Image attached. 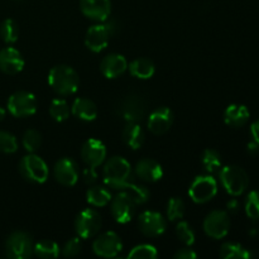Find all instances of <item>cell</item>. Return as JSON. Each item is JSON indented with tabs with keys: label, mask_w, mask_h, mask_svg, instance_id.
<instances>
[{
	"label": "cell",
	"mask_w": 259,
	"mask_h": 259,
	"mask_svg": "<svg viewBox=\"0 0 259 259\" xmlns=\"http://www.w3.org/2000/svg\"><path fill=\"white\" fill-rule=\"evenodd\" d=\"M48 83L61 96L73 95L80 85L78 73L67 65H57L48 73Z\"/></svg>",
	"instance_id": "cell-1"
},
{
	"label": "cell",
	"mask_w": 259,
	"mask_h": 259,
	"mask_svg": "<svg viewBox=\"0 0 259 259\" xmlns=\"http://www.w3.org/2000/svg\"><path fill=\"white\" fill-rule=\"evenodd\" d=\"M104 182L111 189H118L121 184L129 181L132 176V166L120 156L111 157L104 164Z\"/></svg>",
	"instance_id": "cell-2"
},
{
	"label": "cell",
	"mask_w": 259,
	"mask_h": 259,
	"mask_svg": "<svg viewBox=\"0 0 259 259\" xmlns=\"http://www.w3.org/2000/svg\"><path fill=\"white\" fill-rule=\"evenodd\" d=\"M218 175L225 191L232 196H239L249 186V176L238 166L222 167Z\"/></svg>",
	"instance_id": "cell-3"
},
{
	"label": "cell",
	"mask_w": 259,
	"mask_h": 259,
	"mask_svg": "<svg viewBox=\"0 0 259 259\" xmlns=\"http://www.w3.org/2000/svg\"><path fill=\"white\" fill-rule=\"evenodd\" d=\"M19 172L23 179L33 184H43L47 181L50 169L47 163L37 154H27L19 162Z\"/></svg>",
	"instance_id": "cell-4"
},
{
	"label": "cell",
	"mask_w": 259,
	"mask_h": 259,
	"mask_svg": "<svg viewBox=\"0 0 259 259\" xmlns=\"http://www.w3.org/2000/svg\"><path fill=\"white\" fill-rule=\"evenodd\" d=\"M33 239L28 233L14 232L5 242V253L12 259H27L33 254Z\"/></svg>",
	"instance_id": "cell-5"
},
{
	"label": "cell",
	"mask_w": 259,
	"mask_h": 259,
	"mask_svg": "<svg viewBox=\"0 0 259 259\" xmlns=\"http://www.w3.org/2000/svg\"><path fill=\"white\" fill-rule=\"evenodd\" d=\"M218 194V182L211 175L197 176L191 182L189 195L196 204H205L215 197Z\"/></svg>",
	"instance_id": "cell-6"
},
{
	"label": "cell",
	"mask_w": 259,
	"mask_h": 259,
	"mask_svg": "<svg viewBox=\"0 0 259 259\" xmlns=\"http://www.w3.org/2000/svg\"><path fill=\"white\" fill-rule=\"evenodd\" d=\"M37 98L28 91H17L8 100V110L17 118L30 116L37 111Z\"/></svg>",
	"instance_id": "cell-7"
},
{
	"label": "cell",
	"mask_w": 259,
	"mask_h": 259,
	"mask_svg": "<svg viewBox=\"0 0 259 259\" xmlns=\"http://www.w3.org/2000/svg\"><path fill=\"white\" fill-rule=\"evenodd\" d=\"M101 228V217L96 210L83 209L76 217L75 230L81 239L95 237Z\"/></svg>",
	"instance_id": "cell-8"
},
{
	"label": "cell",
	"mask_w": 259,
	"mask_h": 259,
	"mask_svg": "<svg viewBox=\"0 0 259 259\" xmlns=\"http://www.w3.org/2000/svg\"><path fill=\"white\" fill-rule=\"evenodd\" d=\"M93 250L99 257L114 258L123 250V242L115 232H105L94 240Z\"/></svg>",
	"instance_id": "cell-9"
},
{
	"label": "cell",
	"mask_w": 259,
	"mask_h": 259,
	"mask_svg": "<svg viewBox=\"0 0 259 259\" xmlns=\"http://www.w3.org/2000/svg\"><path fill=\"white\" fill-rule=\"evenodd\" d=\"M230 229V219L228 212L214 210L204 220V230L212 239H222L227 237Z\"/></svg>",
	"instance_id": "cell-10"
},
{
	"label": "cell",
	"mask_w": 259,
	"mask_h": 259,
	"mask_svg": "<svg viewBox=\"0 0 259 259\" xmlns=\"http://www.w3.org/2000/svg\"><path fill=\"white\" fill-rule=\"evenodd\" d=\"M136 202L128 194L120 191L114 199H111V215L116 223L126 224L133 219L134 214H136Z\"/></svg>",
	"instance_id": "cell-11"
},
{
	"label": "cell",
	"mask_w": 259,
	"mask_h": 259,
	"mask_svg": "<svg viewBox=\"0 0 259 259\" xmlns=\"http://www.w3.org/2000/svg\"><path fill=\"white\" fill-rule=\"evenodd\" d=\"M138 225L142 234L149 238H154L163 234L164 230H166L167 223L162 214L147 210V211H143L139 215Z\"/></svg>",
	"instance_id": "cell-12"
},
{
	"label": "cell",
	"mask_w": 259,
	"mask_h": 259,
	"mask_svg": "<svg viewBox=\"0 0 259 259\" xmlns=\"http://www.w3.org/2000/svg\"><path fill=\"white\" fill-rule=\"evenodd\" d=\"M53 172H55V179L63 186H73L78 181L77 162L68 157L56 162Z\"/></svg>",
	"instance_id": "cell-13"
},
{
	"label": "cell",
	"mask_w": 259,
	"mask_h": 259,
	"mask_svg": "<svg viewBox=\"0 0 259 259\" xmlns=\"http://www.w3.org/2000/svg\"><path fill=\"white\" fill-rule=\"evenodd\" d=\"M80 9L86 18L95 22H105L111 13L110 0H80Z\"/></svg>",
	"instance_id": "cell-14"
},
{
	"label": "cell",
	"mask_w": 259,
	"mask_h": 259,
	"mask_svg": "<svg viewBox=\"0 0 259 259\" xmlns=\"http://www.w3.org/2000/svg\"><path fill=\"white\" fill-rule=\"evenodd\" d=\"M174 113L167 106H161L157 108L151 113L148 118V129L156 136H161V134L167 133L169 128L174 124Z\"/></svg>",
	"instance_id": "cell-15"
},
{
	"label": "cell",
	"mask_w": 259,
	"mask_h": 259,
	"mask_svg": "<svg viewBox=\"0 0 259 259\" xmlns=\"http://www.w3.org/2000/svg\"><path fill=\"white\" fill-rule=\"evenodd\" d=\"M81 158L88 166L98 167L105 161L106 148L99 139H88L81 148Z\"/></svg>",
	"instance_id": "cell-16"
},
{
	"label": "cell",
	"mask_w": 259,
	"mask_h": 259,
	"mask_svg": "<svg viewBox=\"0 0 259 259\" xmlns=\"http://www.w3.org/2000/svg\"><path fill=\"white\" fill-rule=\"evenodd\" d=\"M24 67L22 53L14 47L3 48L0 51V71L7 75H17Z\"/></svg>",
	"instance_id": "cell-17"
},
{
	"label": "cell",
	"mask_w": 259,
	"mask_h": 259,
	"mask_svg": "<svg viewBox=\"0 0 259 259\" xmlns=\"http://www.w3.org/2000/svg\"><path fill=\"white\" fill-rule=\"evenodd\" d=\"M128 70V62L123 55L109 53L101 60L100 71L106 78H116Z\"/></svg>",
	"instance_id": "cell-18"
},
{
	"label": "cell",
	"mask_w": 259,
	"mask_h": 259,
	"mask_svg": "<svg viewBox=\"0 0 259 259\" xmlns=\"http://www.w3.org/2000/svg\"><path fill=\"white\" fill-rule=\"evenodd\" d=\"M146 101L137 94H131L121 104V114L126 121H139L146 114Z\"/></svg>",
	"instance_id": "cell-19"
},
{
	"label": "cell",
	"mask_w": 259,
	"mask_h": 259,
	"mask_svg": "<svg viewBox=\"0 0 259 259\" xmlns=\"http://www.w3.org/2000/svg\"><path fill=\"white\" fill-rule=\"evenodd\" d=\"M109 34L108 29L104 24H95L91 25L88 29L85 35V45L93 52L99 53L106 48L109 43Z\"/></svg>",
	"instance_id": "cell-20"
},
{
	"label": "cell",
	"mask_w": 259,
	"mask_h": 259,
	"mask_svg": "<svg viewBox=\"0 0 259 259\" xmlns=\"http://www.w3.org/2000/svg\"><path fill=\"white\" fill-rule=\"evenodd\" d=\"M136 175L146 182H157L163 176V168L157 161L152 158H143L137 163Z\"/></svg>",
	"instance_id": "cell-21"
},
{
	"label": "cell",
	"mask_w": 259,
	"mask_h": 259,
	"mask_svg": "<svg viewBox=\"0 0 259 259\" xmlns=\"http://www.w3.org/2000/svg\"><path fill=\"white\" fill-rule=\"evenodd\" d=\"M71 114L80 120L93 121L98 116V106L90 99L77 98L71 106Z\"/></svg>",
	"instance_id": "cell-22"
},
{
	"label": "cell",
	"mask_w": 259,
	"mask_h": 259,
	"mask_svg": "<svg viewBox=\"0 0 259 259\" xmlns=\"http://www.w3.org/2000/svg\"><path fill=\"white\" fill-rule=\"evenodd\" d=\"M250 113L248 108L242 104H232L224 113V121L233 128H240L249 120Z\"/></svg>",
	"instance_id": "cell-23"
},
{
	"label": "cell",
	"mask_w": 259,
	"mask_h": 259,
	"mask_svg": "<svg viewBox=\"0 0 259 259\" xmlns=\"http://www.w3.org/2000/svg\"><path fill=\"white\" fill-rule=\"evenodd\" d=\"M123 141L129 148L132 149H139L144 143V139H146V134H144L143 129L136 121H128L126 125L124 126L123 133Z\"/></svg>",
	"instance_id": "cell-24"
},
{
	"label": "cell",
	"mask_w": 259,
	"mask_h": 259,
	"mask_svg": "<svg viewBox=\"0 0 259 259\" xmlns=\"http://www.w3.org/2000/svg\"><path fill=\"white\" fill-rule=\"evenodd\" d=\"M128 68L132 76H134L137 78H141V80H148L156 72L154 63L149 58L146 57H139L132 61L129 63Z\"/></svg>",
	"instance_id": "cell-25"
},
{
	"label": "cell",
	"mask_w": 259,
	"mask_h": 259,
	"mask_svg": "<svg viewBox=\"0 0 259 259\" xmlns=\"http://www.w3.org/2000/svg\"><path fill=\"white\" fill-rule=\"evenodd\" d=\"M116 190H120V191H124L125 194H128L137 205L144 204L151 197V192H149V190L146 186H143V185H137L131 181H125Z\"/></svg>",
	"instance_id": "cell-26"
},
{
	"label": "cell",
	"mask_w": 259,
	"mask_h": 259,
	"mask_svg": "<svg viewBox=\"0 0 259 259\" xmlns=\"http://www.w3.org/2000/svg\"><path fill=\"white\" fill-rule=\"evenodd\" d=\"M86 200L93 206L103 207L111 201V194L106 187L93 186L86 192Z\"/></svg>",
	"instance_id": "cell-27"
},
{
	"label": "cell",
	"mask_w": 259,
	"mask_h": 259,
	"mask_svg": "<svg viewBox=\"0 0 259 259\" xmlns=\"http://www.w3.org/2000/svg\"><path fill=\"white\" fill-rule=\"evenodd\" d=\"M202 166H204L205 172L207 175H215L219 174V171L222 169V156L218 151L215 149H205L204 153H202Z\"/></svg>",
	"instance_id": "cell-28"
},
{
	"label": "cell",
	"mask_w": 259,
	"mask_h": 259,
	"mask_svg": "<svg viewBox=\"0 0 259 259\" xmlns=\"http://www.w3.org/2000/svg\"><path fill=\"white\" fill-rule=\"evenodd\" d=\"M33 253H34L38 258H57L58 255H60V247H58L57 243L53 242V240L45 239L38 242L37 244L33 247Z\"/></svg>",
	"instance_id": "cell-29"
},
{
	"label": "cell",
	"mask_w": 259,
	"mask_h": 259,
	"mask_svg": "<svg viewBox=\"0 0 259 259\" xmlns=\"http://www.w3.org/2000/svg\"><path fill=\"white\" fill-rule=\"evenodd\" d=\"M220 257L223 259H249L252 253L238 243H225L220 249Z\"/></svg>",
	"instance_id": "cell-30"
},
{
	"label": "cell",
	"mask_w": 259,
	"mask_h": 259,
	"mask_svg": "<svg viewBox=\"0 0 259 259\" xmlns=\"http://www.w3.org/2000/svg\"><path fill=\"white\" fill-rule=\"evenodd\" d=\"M50 115L55 121L62 123L71 115V108L63 99H53L50 105Z\"/></svg>",
	"instance_id": "cell-31"
},
{
	"label": "cell",
	"mask_w": 259,
	"mask_h": 259,
	"mask_svg": "<svg viewBox=\"0 0 259 259\" xmlns=\"http://www.w3.org/2000/svg\"><path fill=\"white\" fill-rule=\"evenodd\" d=\"M0 37L8 45H12L18 40L19 37V28L13 19H5L0 24Z\"/></svg>",
	"instance_id": "cell-32"
},
{
	"label": "cell",
	"mask_w": 259,
	"mask_h": 259,
	"mask_svg": "<svg viewBox=\"0 0 259 259\" xmlns=\"http://www.w3.org/2000/svg\"><path fill=\"white\" fill-rule=\"evenodd\" d=\"M23 146L29 153H34L42 146V136L35 129H28L23 134Z\"/></svg>",
	"instance_id": "cell-33"
},
{
	"label": "cell",
	"mask_w": 259,
	"mask_h": 259,
	"mask_svg": "<svg viewBox=\"0 0 259 259\" xmlns=\"http://www.w3.org/2000/svg\"><path fill=\"white\" fill-rule=\"evenodd\" d=\"M185 215V202L180 197H171L167 204V219L176 222L182 219Z\"/></svg>",
	"instance_id": "cell-34"
},
{
	"label": "cell",
	"mask_w": 259,
	"mask_h": 259,
	"mask_svg": "<svg viewBox=\"0 0 259 259\" xmlns=\"http://www.w3.org/2000/svg\"><path fill=\"white\" fill-rule=\"evenodd\" d=\"M158 257L156 247L151 244H139L134 247L128 254L131 259H154Z\"/></svg>",
	"instance_id": "cell-35"
},
{
	"label": "cell",
	"mask_w": 259,
	"mask_h": 259,
	"mask_svg": "<svg viewBox=\"0 0 259 259\" xmlns=\"http://www.w3.org/2000/svg\"><path fill=\"white\" fill-rule=\"evenodd\" d=\"M176 234L177 238L184 243L185 245L190 247L195 243V232L194 229L191 228V225L189 224L187 222H179L176 225Z\"/></svg>",
	"instance_id": "cell-36"
},
{
	"label": "cell",
	"mask_w": 259,
	"mask_h": 259,
	"mask_svg": "<svg viewBox=\"0 0 259 259\" xmlns=\"http://www.w3.org/2000/svg\"><path fill=\"white\" fill-rule=\"evenodd\" d=\"M245 212L248 218L259 220V191H250L245 200Z\"/></svg>",
	"instance_id": "cell-37"
},
{
	"label": "cell",
	"mask_w": 259,
	"mask_h": 259,
	"mask_svg": "<svg viewBox=\"0 0 259 259\" xmlns=\"http://www.w3.org/2000/svg\"><path fill=\"white\" fill-rule=\"evenodd\" d=\"M18 151L17 138L9 132L0 131V152L3 153H14Z\"/></svg>",
	"instance_id": "cell-38"
},
{
	"label": "cell",
	"mask_w": 259,
	"mask_h": 259,
	"mask_svg": "<svg viewBox=\"0 0 259 259\" xmlns=\"http://www.w3.org/2000/svg\"><path fill=\"white\" fill-rule=\"evenodd\" d=\"M81 247H82V244H81L80 237L72 238L65 244L62 249V254L65 257H75L81 252Z\"/></svg>",
	"instance_id": "cell-39"
},
{
	"label": "cell",
	"mask_w": 259,
	"mask_h": 259,
	"mask_svg": "<svg viewBox=\"0 0 259 259\" xmlns=\"http://www.w3.org/2000/svg\"><path fill=\"white\" fill-rule=\"evenodd\" d=\"M196 257V253L190 248H182L175 253V259H195Z\"/></svg>",
	"instance_id": "cell-40"
},
{
	"label": "cell",
	"mask_w": 259,
	"mask_h": 259,
	"mask_svg": "<svg viewBox=\"0 0 259 259\" xmlns=\"http://www.w3.org/2000/svg\"><path fill=\"white\" fill-rule=\"evenodd\" d=\"M105 28L108 29L109 34H110V37H113V35H115L116 33L119 32V29H120V27H119V22L116 19H110V18H108V19L105 20Z\"/></svg>",
	"instance_id": "cell-41"
},
{
	"label": "cell",
	"mask_w": 259,
	"mask_h": 259,
	"mask_svg": "<svg viewBox=\"0 0 259 259\" xmlns=\"http://www.w3.org/2000/svg\"><path fill=\"white\" fill-rule=\"evenodd\" d=\"M83 179H85L86 184H93V182H95L96 179H98V174H96L95 171V167L89 166L88 168L83 171Z\"/></svg>",
	"instance_id": "cell-42"
},
{
	"label": "cell",
	"mask_w": 259,
	"mask_h": 259,
	"mask_svg": "<svg viewBox=\"0 0 259 259\" xmlns=\"http://www.w3.org/2000/svg\"><path fill=\"white\" fill-rule=\"evenodd\" d=\"M250 134H252L253 141L259 144V119L250 125Z\"/></svg>",
	"instance_id": "cell-43"
},
{
	"label": "cell",
	"mask_w": 259,
	"mask_h": 259,
	"mask_svg": "<svg viewBox=\"0 0 259 259\" xmlns=\"http://www.w3.org/2000/svg\"><path fill=\"white\" fill-rule=\"evenodd\" d=\"M248 153L252 154V156H255V154L259 153V144L257 142L253 141L248 144Z\"/></svg>",
	"instance_id": "cell-44"
},
{
	"label": "cell",
	"mask_w": 259,
	"mask_h": 259,
	"mask_svg": "<svg viewBox=\"0 0 259 259\" xmlns=\"http://www.w3.org/2000/svg\"><path fill=\"white\" fill-rule=\"evenodd\" d=\"M228 207H229V210H233V211H234L238 207V202L235 201V200H233V201H230L229 204H228Z\"/></svg>",
	"instance_id": "cell-45"
},
{
	"label": "cell",
	"mask_w": 259,
	"mask_h": 259,
	"mask_svg": "<svg viewBox=\"0 0 259 259\" xmlns=\"http://www.w3.org/2000/svg\"><path fill=\"white\" fill-rule=\"evenodd\" d=\"M4 118H5V110L0 106V121L4 120Z\"/></svg>",
	"instance_id": "cell-46"
}]
</instances>
